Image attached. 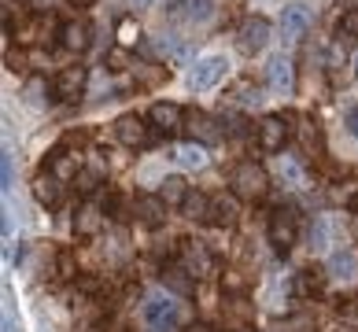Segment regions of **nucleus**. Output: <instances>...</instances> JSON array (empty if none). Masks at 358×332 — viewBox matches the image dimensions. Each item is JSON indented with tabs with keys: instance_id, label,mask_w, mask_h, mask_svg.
Listing matches in <instances>:
<instances>
[{
	"instance_id": "nucleus-30",
	"label": "nucleus",
	"mask_w": 358,
	"mask_h": 332,
	"mask_svg": "<svg viewBox=\"0 0 358 332\" xmlns=\"http://www.w3.org/2000/svg\"><path fill=\"white\" fill-rule=\"evenodd\" d=\"M336 332H358V303L348 299L336 314Z\"/></svg>"
},
{
	"instance_id": "nucleus-46",
	"label": "nucleus",
	"mask_w": 358,
	"mask_h": 332,
	"mask_svg": "<svg viewBox=\"0 0 358 332\" xmlns=\"http://www.w3.org/2000/svg\"><path fill=\"white\" fill-rule=\"evenodd\" d=\"M134 4H137V8H144V4H152V0H134Z\"/></svg>"
},
{
	"instance_id": "nucleus-5",
	"label": "nucleus",
	"mask_w": 358,
	"mask_h": 332,
	"mask_svg": "<svg viewBox=\"0 0 358 332\" xmlns=\"http://www.w3.org/2000/svg\"><path fill=\"white\" fill-rule=\"evenodd\" d=\"M292 115H270V118H262V122L255 126L259 129V144L266 152H281L285 144H288V137H292Z\"/></svg>"
},
{
	"instance_id": "nucleus-43",
	"label": "nucleus",
	"mask_w": 358,
	"mask_h": 332,
	"mask_svg": "<svg viewBox=\"0 0 358 332\" xmlns=\"http://www.w3.org/2000/svg\"><path fill=\"white\" fill-rule=\"evenodd\" d=\"M71 4H74V8H89V4H92V0H71Z\"/></svg>"
},
{
	"instance_id": "nucleus-42",
	"label": "nucleus",
	"mask_w": 358,
	"mask_h": 332,
	"mask_svg": "<svg viewBox=\"0 0 358 332\" xmlns=\"http://www.w3.org/2000/svg\"><path fill=\"white\" fill-rule=\"evenodd\" d=\"M348 207H351V215H358V196H351V203H348Z\"/></svg>"
},
{
	"instance_id": "nucleus-13",
	"label": "nucleus",
	"mask_w": 358,
	"mask_h": 332,
	"mask_svg": "<svg viewBox=\"0 0 358 332\" xmlns=\"http://www.w3.org/2000/svg\"><path fill=\"white\" fill-rule=\"evenodd\" d=\"M34 196H37V203H41V207L56 210L59 199H63V181L56 174H48V170H41V174L34 178Z\"/></svg>"
},
{
	"instance_id": "nucleus-14",
	"label": "nucleus",
	"mask_w": 358,
	"mask_h": 332,
	"mask_svg": "<svg viewBox=\"0 0 358 332\" xmlns=\"http://www.w3.org/2000/svg\"><path fill=\"white\" fill-rule=\"evenodd\" d=\"M56 37H63V22L56 19V11H41L34 19V30H30V41H37L41 48H52Z\"/></svg>"
},
{
	"instance_id": "nucleus-34",
	"label": "nucleus",
	"mask_w": 358,
	"mask_h": 332,
	"mask_svg": "<svg viewBox=\"0 0 358 332\" xmlns=\"http://www.w3.org/2000/svg\"><path fill=\"white\" fill-rule=\"evenodd\" d=\"M225 314H229V322H233V325H248V322H251V307H248L244 299H229Z\"/></svg>"
},
{
	"instance_id": "nucleus-44",
	"label": "nucleus",
	"mask_w": 358,
	"mask_h": 332,
	"mask_svg": "<svg viewBox=\"0 0 358 332\" xmlns=\"http://www.w3.org/2000/svg\"><path fill=\"white\" fill-rule=\"evenodd\" d=\"M189 332H210V329H207V325H192Z\"/></svg>"
},
{
	"instance_id": "nucleus-39",
	"label": "nucleus",
	"mask_w": 358,
	"mask_h": 332,
	"mask_svg": "<svg viewBox=\"0 0 358 332\" xmlns=\"http://www.w3.org/2000/svg\"><path fill=\"white\" fill-rule=\"evenodd\" d=\"M0 189H11V155L4 152V155H0Z\"/></svg>"
},
{
	"instance_id": "nucleus-12",
	"label": "nucleus",
	"mask_w": 358,
	"mask_h": 332,
	"mask_svg": "<svg viewBox=\"0 0 358 332\" xmlns=\"http://www.w3.org/2000/svg\"><path fill=\"white\" fill-rule=\"evenodd\" d=\"M266 41H270V22L259 19V15L244 19V26H241V48L248 52V56L262 52V48H266Z\"/></svg>"
},
{
	"instance_id": "nucleus-23",
	"label": "nucleus",
	"mask_w": 358,
	"mask_h": 332,
	"mask_svg": "<svg viewBox=\"0 0 358 332\" xmlns=\"http://www.w3.org/2000/svg\"><path fill=\"white\" fill-rule=\"evenodd\" d=\"M170 155H174L178 159V166H185V170H203L207 166V155H203V148H200V144H178V148L174 152H170Z\"/></svg>"
},
{
	"instance_id": "nucleus-19",
	"label": "nucleus",
	"mask_w": 358,
	"mask_h": 332,
	"mask_svg": "<svg viewBox=\"0 0 358 332\" xmlns=\"http://www.w3.org/2000/svg\"><path fill=\"white\" fill-rule=\"evenodd\" d=\"M48 174H56L63 185H67V181H78V174H82V170H78V155L74 152H63V148H56V152H52L48 155Z\"/></svg>"
},
{
	"instance_id": "nucleus-3",
	"label": "nucleus",
	"mask_w": 358,
	"mask_h": 332,
	"mask_svg": "<svg viewBox=\"0 0 358 332\" xmlns=\"http://www.w3.org/2000/svg\"><path fill=\"white\" fill-rule=\"evenodd\" d=\"M296 236H299L296 210H292V207H277L270 215V244L285 255V251H292V244H296Z\"/></svg>"
},
{
	"instance_id": "nucleus-2",
	"label": "nucleus",
	"mask_w": 358,
	"mask_h": 332,
	"mask_svg": "<svg viewBox=\"0 0 358 332\" xmlns=\"http://www.w3.org/2000/svg\"><path fill=\"white\" fill-rule=\"evenodd\" d=\"M144 322H148L152 332H178L181 310L170 296H148L144 299Z\"/></svg>"
},
{
	"instance_id": "nucleus-8",
	"label": "nucleus",
	"mask_w": 358,
	"mask_h": 332,
	"mask_svg": "<svg viewBox=\"0 0 358 332\" xmlns=\"http://www.w3.org/2000/svg\"><path fill=\"white\" fill-rule=\"evenodd\" d=\"M85 82H89V71H85V66H63L59 78L52 82V92H56L59 100L71 103V100H78V96L85 92Z\"/></svg>"
},
{
	"instance_id": "nucleus-20",
	"label": "nucleus",
	"mask_w": 358,
	"mask_h": 332,
	"mask_svg": "<svg viewBox=\"0 0 358 332\" xmlns=\"http://www.w3.org/2000/svg\"><path fill=\"white\" fill-rule=\"evenodd\" d=\"M134 215H137V222H144V225H163V218H166V203H163V196H137V203H134Z\"/></svg>"
},
{
	"instance_id": "nucleus-28",
	"label": "nucleus",
	"mask_w": 358,
	"mask_h": 332,
	"mask_svg": "<svg viewBox=\"0 0 358 332\" xmlns=\"http://www.w3.org/2000/svg\"><path fill=\"white\" fill-rule=\"evenodd\" d=\"M189 185H185L181 178H163V185H159V196H163V203H185V199H189Z\"/></svg>"
},
{
	"instance_id": "nucleus-45",
	"label": "nucleus",
	"mask_w": 358,
	"mask_h": 332,
	"mask_svg": "<svg viewBox=\"0 0 358 332\" xmlns=\"http://www.w3.org/2000/svg\"><path fill=\"white\" fill-rule=\"evenodd\" d=\"M111 332H134V329H126V325H115Z\"/></svg>"
},
{
	"instance_id": "nucleus-6",
	"label": "nucleus",
	"mask_w": 358,
	"mask_h": 332,
	"mask_svg": "<svg viewBox=\"0 0 358 332\" xmlns=\"http://www.w3.org/2000/svg\"><path fill=\"white\" fill-rule=\"evenodd\" d=\"M225 74H229V59L225 56H203L189 71V82H192V89H215Z\"/></svg>"
},
{
	"instance_id": "nucleus-21",
	"label": "nucleus",
	"mask_w": 358,
	"mask_h": 332,
	"mask_svg": "<svg viewBox=\"0 0 358 332\" xmlns=\"http://www.w3.org/2000/svg\"><path fill=\"white\" fill-rule=\"evenodd\" d=\"M103 225V207L100 203H82V210H78L74 218V233L78 236H96Z\"/></svg>"
},
{
	"instance_id": "nucleus-37",
	"label": "nucleus",
	"mask_w": 358,
	"mask_h": 332,
	"mask_svg": "<svg viewBox=\"0 0 358 332\" xmlns=\"http://www.w3.org/2000/svg\"><path fill=\"white\" fill-rule=\"evenodd\" d=\"M19 19H22V11H19V4L15 0H4V30L11 34L19 26Z\"/></svg>"
},
{
	"instance_id": "nucleus-40",
	"label": "nucleus",
	"mask_w": 358,
	"mask_h": 332,
	"mask_svg": "<svg viewBox=\"0 0 358 332\" xmlns=\"http://www.w3.org/2000/svg\"><path fill=\"white\" fill-rule=\"evenodd\" d=\"M8 66H11V71H26V56H22L19 48H15V52H8Z\"/></svg>"
},
{
	"instance_id": "nucleus-7",
	"label": "nucleus",
	"mask_w": 358,
	"mask_h": 332,
	"mask_svg": "<svg viewBox=\"0 0 358 332\" xmlns=\"http://www.w3.org/2000/svg\"><path fill=\"white\" fill-rule=\"evenodd\" d=\"M185 133H189V137L196 140V144H218L222 140V126H218V118H210L207 111H189L185 115Z\"/></svg>"
},
{
	"instance_id": "nucleus-29",
	"label": "nucleus",
	"mask_w": 358,
	"mask_h": 332,
	"mask_svg": "<svg viewBox=\"0 0 358 332\" xmlns=\"http://www.w3.org/2000/svg\"><path fill=\"white\" fill-rule=\"evenodd\" d=\"M22 96H26V103H30V108H45V103H48V85L41 82V78H30V82H26V89H22Z\"/></svg>"
},
{
	"instance_id": "nucleus-38",
	"label": "nucleus",
	"mask_w": 358,
	"mask_h": 332,
	"mask_svg": "<svg viewBox=\"0 0 358 332\" xmlns=\"http://www.w3.org/2000/svg\"><path fill=\"white\" fill-rule=\"evenodd\" d=\"M329 244V229H325V222H314V229H310V247L322 251Z\"/></svg>"
},
{
	"instance_id": "nucleus-10",
	"label": "nucleus",
	"mask_w": 358,
	"mask_h": 332,
	"mask_svg": "<svg viewBox=\"0 0 358 332\" xmlns=\"http://www.w3.org/2000/svg\"><path fill=\"white\" fill-rule=\"evenodd\" d=\"M115 137H118V144L122 148H144L148 144V126H144V118H137V115H122L115 122Z\"/></svg>"
},
{
	"instance_id": "nucleus-17",
	"label": "nucleus",
	"mask_w": 358,
	"mask_h": 332,
	"mask_svg": "<svg viewBox=\"0 0 358 332\" xmlns=\"http://www.w3.org/2000/svg\"><path fill=\"white\" fill-rule=\"evenodd\" d=\"M329 277H333V281H355L358 277V255L355 251H348V247L333 251V255H329Z\"/></svg>"
},
{
	"instance_id": "nucleus-4",
	"label": "nucleus",
	"mask_w": 358,
	"mask_h": 332,
	"mask_svg": "<svg viewBox=\"0 0 358 332\" xmlns=\"http://www.w3.org/2000/svg\"><path fill=\"white\" fill-rule=\"evenodd\" d=\"M310 26V8L307 4H288L281 11V19H277V34H281L285 45H296L303 34H307Z\"/></svg>"
},
{
	"instance_id": "nucleus-35",
	"label": "nucleus",
	"mask_w": 358,
	"mask_h": 332,
	"mask_svg": "<svg viewBox=\"0 0 358 332\" xmlns=\"http://www.w3.org/2000/svg\"><path fill=\"white\" fill-rule=\"evenodd\" d=\"M103 63H108L111 74H122V71H129V52H126V48H111Z\"/></svg>"
},
{
	"instance_id": "nucleus-22",
	"label": "nucleus",
	"mask_w": 358,
	"mask_h": 332,
	"mask_svg": "<svg viewBox=\"0 0 358 332\" xmlns=\"http://www.w3.org/2000/svg\"><path fill=\"white\" fill-rule=\"evenodd\" d=\"M163 281L178 291V296H192V273H189V266H178V262H170L166 270H163Z\"/></svg>"
},
{
	"instance_id": "nucleus-15",
	"label": "nucleus",
	"mask_w": 358,
	"mask_h": 332,
	"mask_svg": "<svg viewBox=\"0 0 358 332\" xmlns=\"http://www.w3.org/2000/svg\"><path fill=\"white\" fill-rule=\"evenodd\" d=\"M236 218H241V199L229 196V192H218L210 196V218L215 225H236Z\"/></svg>"
},
{
	"instance_id": "nucleus-33",
	"label": "nucleus",
	"mask_w": 358,
	"mask_h": 332,
	"mask_svg": "<svg viewBox=\"0 0 358 332\" xmlns=\"http://www.w3.org/2000/svg\"><path fill=\"white\" fill-rule=\"evenodd\" d=\"M233 100H236V103H244V108H255L262 96H259V89L251 85V82H241V85L233 89Z\"/></svg>"
},
{
	"instance_id": "nucleus-18",
	"label": "nucleus",
	"mask_w": 358,
	"mask_h": 332,
	"mask_svg": "<svg viewBox=\"0 0 358 332\" xmlns=\"http://www.w3.org/2000/svg\"><path fill=\"white\" fill-rule=\"evenodd\" d=\"M185 266L196 277H215V259H210V251L200 240H189V247H185Z\"/></svg>"
},
{
	"instance_id": "nucleus-26",
	"label": "nucleus",
	"mask_w": 358,
	"mask_h": 332,
	"mask_svg": "<svg viewBox=\"0 0 358 332\" xmlns=\"http://www.w3.org/2000/svg\"><path fill=\"white\" fill-rule=\"evenodd\" d=\"M292 291H296V296L303 299V296H317V291H322V273L317 270H299L296 273V281H292Z\"/></svg>"
},
{
	"instance_id": "nucleus-27",
	"label": "nucleus",
	"mask_w": 358,
	"mask_h": 332,
	"mask_svg": "<svg viewBox=\"0 0 358 332\" xmlns=\"http://www.w3.org/2000/svg\"><path fill=\"white\" fill-rule=\"evenodd\" d=\"M181 15L189 22H210V15H215V0H181Z\"/></svg>"
},
{
	"instance_id": "nucleus-9",
	"label": "nucleus",
	"mask_w": 358,
	"mask_h": 332,
	"mask_svg": "<svg viewBox=\"0 0 358 332\" xmlns=\"http://www.w3.org/2000/svg\"><path fill=\"white\" fill-rule=\"evenodd\" d=\"M266 82L277 96H292V89H296V71H292V59L288 56H273L266 63Z\"/></svg>"
},
{
	"instance_id": "nucleus-36",
	"label": "nucleus",
	"mask_w": 358,
	"mask_h": 332,
	"mask_svg": "<svg viewBox=\"0 0 358 332\" xmlns=\"http://www.w3.org/2000/svg\"><path fill=\"white\" fill-rule=\"evenodd\" d=\"M340 34H343V37H358V8H348V11H343Z\"/></svg>"
},
{
	"instance_id": "nucleus-25",
	"label": "nucleus",
	"mask_w": 358,
	"mask_h": 332,
	"mask_svg": "<svg viewBox=\"0 0 358 332\" xmlns=\"http://www.w3.org/2000/svg\"><path fill=\"white\" fill-rule=\"evenodd\" d=\"M181 210H185V218H192V222H207L210 218V196H203V192H189V199L181 203Z\"/></svg>"
},
{
	"instance_id": "nucleus-1",
	"label": "nucleus",
	"mask_w": 358,
	"mask_h": 332,
	"mask_svg": "<svg viewBox=\"0 0 358 332\" xmlns=\"http://www.w3.org/2000/svg\"><path fill=\"white\" fill-rule=\"evenodd\" d=\"M229 185H233L236 199H244V203H259V199H266V192H270V174L262 170V163H255V159H244V163L233 166Z\"/></svg>"
},
{
	"instance_id": "nucleus-41",
	"label": "nucleus",
	"mask_w": 358,
	"mask_h": 332,
	"mask_svg": "<svg viewBox=\"0 0 358 332\" xmlns=\"http://www.w3.org/2000/svg\"><path fill=\"white\" fill-rule=\"evenodd\" d=\"M343 126L351 129V137H358V108H351V111H348V118H343Z\"/></svg>"
},
{
	"instance_id": "nucleus-47",
	"label": "nucleus",
	"mask_w": 358,
	"mask_h": 332,
	"mask_svg": "<svg viewBox=\"0 0 358 332\" xmlns=\"http://www.w3.org/2000/svg\"><path fill=\"white\" fill-rule=\"evenodd\" d=\"M4 332H11V322H4Z\"/></svg>"
},
{
	"instance_id": "nucleus-31",
	"label": "nucleus",
	"mask_w": 358,
	"mask_h": 332,
	"mask_svg": "<svg viewBox=\"0 0 358 332\" xmlns=\"http://www.w3.org/2000/svg\"><path fill=\"white\" fill-rule=\"evenodd\" d=\"M299 140H303V148H310L314 155L322 152V129H317V122L303 118V122H299Z\"/></svg>"
},
{
	"instance_id": "nucleus-16",
	"label": "nucleus",
	"mask_w": 358,
	"mask_h": 332,
	"mask_svg": "<svg viewBox=\"0 0 358 332\" xmlns=\"http://www.w3.org/2000/svg\"><path fill=\"white\" fill-rule=\"evenodd\" d=\"M59 41H63V48H71L74 56H78V52H85L89 41H92V22H89V19L67 22V26H63V37H59Z\"/></svg>"
},
{
	"instance_id": "nucleus-32",
	"label": "nucleus",
	"mask_w": 358,
	"mask_h": 332,
	"mask_svg": "<svg viewBox=\"0 0 358 332\" xmlns=\"http://www.w3.org/2000/svg\"><path fill=\"white\" fill-rule=\"evenodd\" d=\"M141 45V26L134 19H122L118 22V48H134Z\"/></svg>"
},
{
	"instance_id": "nucleus-11",
	"label": "nucleus",
	"mask_w": 358,
	"mask_h": 332,
	"mask_svg": "<svg viewBox=\"0 0 358 332\" xmlns=\"http://www.w3.org/2000/svg\"><path fill=\"white\" fill-rule=\"evenodd\" d=\"M148 122H152L159 133H163V137H170V133L185 129V111L178 108V103H152Z\"/></svg>"
},
{
	"instance_id": "nucleus-24",
	"label": "nucleus",
	"mask_w": 358,
	"mask_h": 332,
	"mask_svg": "<svg viewBox=\"0 0 358 332\" xmlns=\"http://www.w3.org/2000/svg\"><path fill=\"white\" fill-rule=\"evenodd\" d=\"M277 178H281L288 189H303V185H307V170H303L292 155H285L281 163H277Z\"/></svg>"
}]
</instances>
